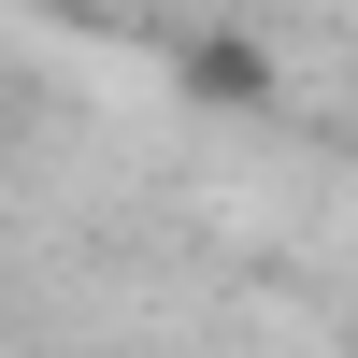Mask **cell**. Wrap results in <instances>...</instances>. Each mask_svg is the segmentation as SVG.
Segmentation results:
<instances>
[{
	"instance_id": "6da1fadb",
	"label": "cell",
	"mask_w": 358,
	"mask_h": 358,
	"mask_svg": "<svg viewBox=\"0 0 358 358\" xmlns=\"http://www.w3.org/2000/svg\"><path fill=\"white\" fill-rule=\"evenodd\" d=\"M172 72H187V101H215V115H258V101H273V57H258V29H201Z\"/></svg>"
}]
</instances>
